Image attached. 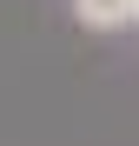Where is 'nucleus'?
Returning <instances> with one entry per match:
<instances>
[{
    "instance_id": "obj_1",
    "label": "nucleus",
    "mask_w": 139,
    "mask_h": 146,
    "mask_svg": "<svg viewBox=\"0 0 139 146\" xmlns=\"http://www.w3.org/2000/svg\"><path fill=\"white\" fill-rule=\"evenodd\" d=\"M73 20L86 33H119L139 20V0H73Z\"/></svg>"
}]
</instances>
